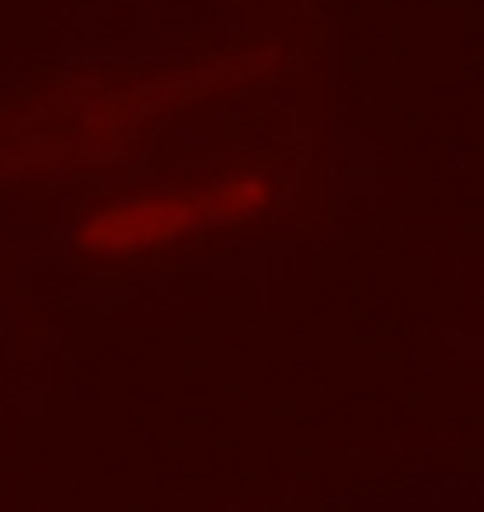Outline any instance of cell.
I'll return each instance as SVG.
<instances>
[{"instance_id":"6da1fadb","label":"cell","mask_w":484,"mask_h":512,"mask_svg":"<svg viewBox=\"0 0 484 512\" xmlns=\"http://www.w3.org/2000/svg\"><path fill=\"white\" fill-rule=\"evenodd\" d=\"M278 207L268 174H226V179H188V184L151 188L141 198L109 202L80 221L76 245L99 259H146L160 249L198 245L217 231L254 226Z\"/></svg>"}]
</instances>
